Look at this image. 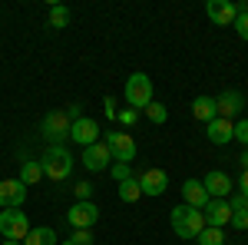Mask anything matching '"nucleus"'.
I'll return each instance as SVG.
<instances>
[{"mask_svg": "<svg viewBox=\"0 0 248 245\" xmlns=\"http://www.w3.org/2000/svg\"><path fill=\"white\" fill-rule=\"evenodd\" d=\"M139 189H142V196H162L166 189H169V176L162 169H142L139 172Z\"/></svg>", "mask_w": 248, "mask_h": 245, "instance_id": "10", "label": "nucleus"}, {"mask_svg": "<svg viewBox=\"0 0 248 245\" xmlns=\"http://www.w3.org/2000/svg\"><path fill=\"white\" fill-rule=\"evenodd\" d=\"M199 245H222L225 242V232L222 229H212V226H205L202 232H199V239H195Z\"/></svg>", "mask_w": 248, "mask_h": 245, "instance_id": "24", "label": "nucleus"}, {"mask_svg": "<svg viewBox=\"0 0 248 245\" xmlns=\"http://www.w3.org/2000/svg\"><path fill=\"white\" fill-rule=\"evenodd\" d=\"M146 116H149V119H153L155 126H162V123H166V119H169V110H166V106H162V103H149V106H146Z\"/></svg>", "mask_w": 248, "mask_h": 245, "instance_id": "25", "label": "nucleus"}, {"mask_svg": "<svg viewBox=\"0 0 248 245\" xmlns=\"http://www.w3.org/2000/svg\"><path fill=\"white\" fill-rule=\"evenodd\" d=\"M113 179H116V182H126V179H133V169H129V163H116V166H113Z\"/></svg>", "mask_w": 248, "mask_h": 245, "instance_id": "28", "label": "nucleus"}, {"mask_svg": "<svg viewBox=\"0 0 248 245\" xmlns=\"http://www.w3.org/2000/svg\"><path fill=\"white\" fill-rule=\"evenodd\" d=\"M109 159H113V152H109L106 143H93V146L83 149V166H86L90 172H103L106 166H109Z\"/></svg>", "mask_w": 248, "mask_h": 245, "instance_id": "13", "label": "nucleus"}, {"mask_svg": "<svg viewBox=\"0 0 248 245\" xmlns=\"http://www.w3.org/2000/svg\"><path fill=\"white\" fill-rule=\"evenodd\" d=\"M229 206H232V226L238 229V232L248 229V199H245V196H235Z\"/></svg>", "mask_w": 248, "mask_h": 245, "instance_id": "20", "label": "nucleus"}, {"mask_svg": "<svg viewBox=\"0 0 248 245\" xmlns=\"http://www.w3.org/2000/svg\"><path fill=\"white\" fill-rule=\"evenodd\" d=\"M27 202V186L20 179H3L0 182V206L3 209H20Z\"/></svg>", "mask_w": 248, "mask_h": 245, "instance_id": "9", "label": "nucleus"}, {"mask_svg": "<svg viewBox=\"0 0 248 245\" xmlns=\"http://www.w3.org/2000/svg\"><path fill=\"white\" fill-rule=\"evenodd\" d=\"M205 202H209V192L202 186V179H186V186H182V206L205 209Z\"/></svg>", "mask_w": 248, "mask_h": 245, "instance_id": "17", "label": "nucleus"}, {"mask_svg": "<svg viewBox=\"0 0 248 245\" xmlns=\"http://www.w3.org/2000/svg\"><path fill=\"white\" fill-rule=\"evenodd\" d=\"M169 222H172V232L179 239H199V232L205 229V215H202V209L175 206L169 212Z\"/></svg>", "mask_w": 248, "mask_h": 245, "instance_id": "1", "label": "nucleus"}, {"mask_svg": "<svg viewBox=\"0 0 248 245\" xmlns=\"http://www.w3.org/2000/svg\"><path fill=\"white\" fill-rule=\"evenodd\" d=\"M238 196H245V199H248V169L238 176Z\"/></svg>", "mask_w": 248, "mask_h": 245, "instance_id": "32", "label": "nucleus"}, {"mask_svg": "<svg viewBox=\"0 0 248 245\" xmlns=\"http://www.w3.org/2000/svg\"><path fill=\"white\" fill-rule=\"evenodd\" d=\"M205 14H209V20L218 23V27H232L235 17H238L232 0H209V3H205Z\"/></svg>", "mask_w": 248, "mask_h": 245, "instance_id": "15", "label": "nucleus"}, {"mask_svg": "<svg viewBox=\"0 0 248 245\" xmlns=\"http://www.w3.org/2000/svg\"><path fill=\"white\" fill-rule=\"evenodd\" d=\"M17 179L23 182V186H37L40 179H43V166H40V159H23Z\"/></svg>", "mask_w": 248, "mask_h": 245, "instance_id": "19", "label": "nucleus"}, {"mask_svg": "<svg viewBox=\"0 0 248 245\" xmlns=\"http://www.w3.org/2000/svg\"><path fill=\"white\" fill-rule=\"evenodd\" d=\"M202 186H205V192H209V199H225L232 192V176L229 172H222V169H212L205 179H202Z\"/></svg>", "mask_w": 248, "mask_h": 245, "instance_id": "14", "label": "nucleus"}, {"mask_svg": "<svg viewBox=\"0 0 248 245\" xmlns=\"http://www.w3.org/2000/svg\"><path fill=\"white\" fill-rule=\"evenodd\" d=\"M106 146H109L116 163H133L136 159V139L129 132H109L106 136Z\"/></svg>", "mask_w": 248, "mask_h": 245, "instance_id": "7", "label": "nucleus"}, {"mask_svg": "<svg viewBox=\"0 0 248 245\" xmlns=\"http://www.w3.org/2000/svg\"><path fill=\"white\" fill-rule=\"evenodd\" d=\"M238 159H242V166H245V169H248V149L242 152V156H238Z\"/></svg>", "mask_w": 248, "mask_h": 245, "instance_id": "35", "label": "nucleus"}, {"mask_svg": "<svg viewBox=\"0 0 248 245\" xmlns=\"http://www.w3.org/2000/svg\"><path fill=\"white\" fill-rule=\"evenodd\" d=\"M119 116V123H126V126H133L136 119H139V110H123V113H116Z\"/></svg>", "mask_w": 248, "mask_h": 245, "instance_id": "31", "label": "nucleus"}, {"mask_svg": "<svg viewBox=\"0 0 248 245\" xmlns=\"http://www.w3.org/2000/svg\"><path fill=\"white\" fill-rule=\"evenodd\" d=\"M73 196H77V202H90V196H93V182H77V186H73Z\"/></svg>", "mask_w": 248, "mask_h": 245, "instance_id": "27", "label": "nucleus"}, {"mask_svg": "<svg viewBox=\"0 0 248 245\" xmlns=\"http://www.w3.org/2000/svg\"><path fill=\"white\" fill-rule=\"evenodd\" d=\"M192 116H195V119H202V123H212V119H215V99H212V96H195V99H192Z\"/></svg>", "mask_w": 248, "mask_h": 245, "instance_id": "18", "label": "nucleus"}, {"mask_svg": "<svg viewBox=\"0 0 248 245\" xmlns=\"http://www.w3.org/2000/svg\"><path fill=\"white\" fill-rule=\"evenodd\" d=\"M103 106H106V116H116V99L106 96V103H103Z\"/></svg>", "mask_w": 248, "mask_h": 245, "instance_id": "34", "label": "nucleus"}, {"mask_svg": "<svg viewBox=\"0 0 248 245\" xmlns=\"http://www.w3.org/2000/svg\"><path fill=\"white\" fill-rule=\"evenodd\" d=\"M27 232H30L27 212H20V209H7V212H0V235H3V239L23 242V239H27Z\"/></svg>", "mask_w": 248, "mask_h": 245, "instance_id": "5", "label": "nucleus"}, {"mask_svg": "<svg viewBox=\"0 0 248 245\" xmlns=\"http://www.w3.org/2000/svg\"><path fill=\"white\" fill-rule=\"evenodd\" d=\"M40 166H43V176H46V179L63 182V179H70V172H73V156H70L66 146H50V149L43 152Z\"/></svg>", "mask_w": 248, "mask_h": 245, "instance_id": "2", "label": "nucleus"}, {"mask_svg": "<svg viewBox=\"0 0 248 245\" xmlns=\"http://www.w3.org/2000/svg\"><path fill=\"white\" fill-rule=\"evenodd\" d=\"M70 126H73V119L66 116V110H57V113L43 116L40 132L50 139V146H63V139H70Z\"/></svg>", "mask_w": 248, "mask_h": 245, "instance_id": "4", "label": "nucleus"}, {"mask_svg": "<svg viewBox=\"0 0 248 245\" xmlns=\"http://www.w3.org/2000/svg\"><path fill=\"white\" fill-rule=\"evenodd\" d=\"M66 116H70V119H79V116H83V110H79V103H73V106L66 110Z\"/></svg>", "mask_w": 248, "mask_h": 245, "instance_id": "33", "label": "nucleus"}, {"mask_svg": "<svg viewBox=\"0 0 248 245\" xmlns=\"http://www.w3.org/2000/svg\"><path fill=\"white\" fill-rule=\"evenodd\" d=\"M3 245H23V242H14V239H3Z\"/></svg>", "mask_w": 248, "mask_h": 245, "instance_id": "36", "label": "nucleus"}, {"mask_svg": "<svg viewBox=\"0 0 248 245\" xmlns=\"http://www.w3.org/2000/svg\"><path fill=\"white\" fill-rule=\"evenodd\" d=\"M202 215H205V226L222 229V226H229V222H232V206L225 202V199H209L205 209H202Z\"/></svg>", "mask_w": 248, "mask_h": 245, "instance_id": "11", "label": "nucleus"}, {"mask_svg": "<svg viewBox=\"0 0 248 245\" xmlns=\"http://www.w3.org/2000/svg\"><path fill=\"white\" fill-rule=\"evenodd\" d=\"M70 143H77V146H93V143H99V123L96 119H90V116H79V119H73V126H70Z\"/></svg>", "mask_w": 248, "mask_h": 245, "instance_id": "6", "label": "nucleus"}, {"mask_svg": "<svg viewBox=\"0 0 248 245\" xmlns=\"http://www.w3.org/2000/svg\"><path fill=\"white\" fill-rule=\"evenodd\" d=\"M232 132H235V123H232V119L215 116L212 123H205V136H209V143H215V146H229Z\"/></svg>", "mask_w": 248, "mask_h": 245, "instance_id": "16", "label": "nucleus"}, {"mask_svg": "<svg viewBox=\"0 0 248 245\" xmlns=\"http://www.w3.org/2000/svg\"><path fill=\"white\" fill-rule=\"evenodd\" d=\"M96 219H99V209H96L93 202H77V206L66 212V222L73 226V232H77V229H93Z\"/></svg>", "mask_w": 248, "mask_h": 245, "instance_id": "8", "label": "nucleus"}, {"mask_svg": "<svg viewBox=\"0 0 248 245\" xmlns=\"http://www.w3.org/2000/svg\"><path fill=\"white\" fill-rule=\"evenodd\" d=\"M23 245H57V235H53V229L37 226V229H30V232H27Z\"/></svg>", "mask_w": 248, "mask_h": 245, "instance_id": "21", "label": "nucleus"}, {"mask_svg": "<svg viewBox=\"0 0 248 245\" xmlns=\"http://www.w3.org/2000/svg\"><path fill=\"white\" fill-rule=\"evenodd\" d=\"M46 20H50V27H53V30H63V27H70V10H66L63 3H53Z\"/></svg>", "mask_w": 248, "mask_h": 245, "instance_id": "23", "label": "nucleus"}, {"mask_svg": "<svg viewBox=\"0 0 248 245\" xmlns=\"http://www.w3.org/2000/svg\"><path fill=\"white\" fill-rule=\"evenodd\" d=\"M235 30H238V37L248 40V14H242V17H235V23H232Z\"/></svg>", "mask_w": 248, "mask_h": 245, "instance_id": "30", "label": "nucleus"}, {"mask_svg": "<svg viewBox=\"0 0 248 245\" xmlns=\"http://www.w3.org/2000/svg\"><path fill=\"white\" fill-rule=\"evenodd\" d=\"M232 139H238L242 146H248V119H238V123H235V132H232Z\"/></svg>", "mask_w": 248, "mask_h": 245, "instance_id": "29", "label": "nucleus"}, {"mask_svg": "<svg viewBox=\"0 0 248 245\" xmlns=\"http://www.w3.org/2000/svg\"><path fill=\"white\" fill-rule=\"evenodd\" d=\"M63 245H93V232H90V229H77Z\"/></svg>", "mask_w": 248, "mask_h": 245, "instance_id": "26", "label": "nucleus"}, {"mask_svg": "<svg viewBox=\"0 0 248 245\" xmlns=\"http://www.w3.org/2000/svg\"><path fill=\"white\" fill-rule=\"evenodd\" d=\"M119 199H123L126 206L139 202V199H142V189H139V182H136V179H126V182H119Z\"/></svg>", "mask_w": 248, "mask_h": 245, "instance_id": "22", "label": "nucleus"}, {"mask_svg": "<svg viewBox=\"0 0 248 245\" xmlns=\"http://www.w3.org/2000/svg\"><path fill=\"white\" fill-rule=\"evenodd\" d=\"M126 103L133 110H146L153 103V80L146 73H133L126 80Z\"/></svg>", "mask_w": 248, "mask_h": 245, "instance_id": "3", "label": "nucleus"}, {"mask_svg": "<svg viewBox=\"0 0 248 245\" xmlns=\"http://www.w3.org/2000/svg\"><path fill=\"white\" fill-rule=\"evenodd\" d=\"M242 106H245V96L238 93V90H225L222 96H215V113L222 116V119H235V116L242 113Z\"/></svg>", "mask_w": 248, "mask_h": 245, "instance_id": "12", "label": "nucleus"}]
</instances>
